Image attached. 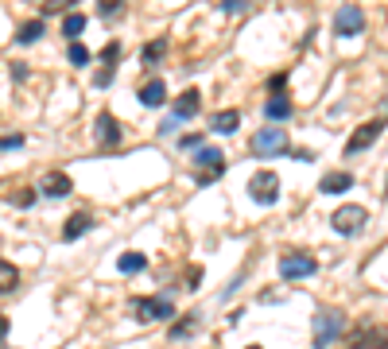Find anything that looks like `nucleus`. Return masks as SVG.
I'll return each instance as SVG.
<instances>
[{"label": "nucleus", "instance_id": "nucleus-1", "mask_svg": "<svg viewBox=\"0 0 388 349\" xmlns=\"http://www.w3.org/2000/svg\"><path fill=\"white\" fill-rule=\"evenodd\" d=\"M342 330H346V310H338V307L319 310L315 314V349H326L330 341H338Z\"/></svg>", "mask_w": 388, "mask_h": 349}, {"label": "nucleus", "instance_id": "nucleus-2", "mask_svg": "<svg viewBox=\"0 0 388 349\" xmlns=\"http://www.w3.org/2000/svg\"><path fill=\"white\" fill-rule=\"evenodd\" d=\"M132 314L140 322H171L175 319V299L171 295H144V299H132Z\"/></svg>", "mask_w": 388, "mask_h": 349}, {"label": "nucleus", "instance_id": "nucleus-3", "mask_svg": "<svg viewBox=\"0 0 388 349\" xmlns=\"http://www.w3.org/2000/svg\"><path fill=\"white\" fill-rule=\"evenodd\" d=\"M319 271V260H315V252L307 249H295V252H283L280 256V276L283 280H307Z\"/></svg>", "mask_w": 388, "mask_h": 349}, {"label": "nucleus", "instance_id": "nucleus-4", "mask_svg": "<svg viewBox=\"0 0 388 349\" xmlns=\"http://www.w3.org/2000/svg\"><path fill=\"white\" fill-rule=\"evenodd\" d=\"M252 155H288V132L280 125H268L252 136Z\"/></svg>", "mask_w": 388, "mask_h": 349}, {"label": "nucleus", "instance_id": "nucleus-5", "mask_svg": "<svg viewBox=\"0 0 388 349\" xmlns=\"http://www.w3.org/2000/svg\"><path fill=\"white\" fill-rule=\"evenodd\" d=\"M330 225H334V233H342V237H353V233H361L369 225V213L361 210V206H338V210L330 213Z\"/></svg>", "mask_w": 388, "mask_h": 349}, {"label": "nucleus", "instance_id": "nucleus-6", "mask_svg": "<svg viewBox=\"0 0 388 349\" xmlns=\"http://www.w3.org/2000/svg\"><path fill=\"white\" fill-rule=\"evenodd\" d=\"M385 116H373V120H365L361 128H353V136L346 140V155H358V152H365V147H373L380 140V132H385Z\"/></svg>", "mask_w": 388, "mask_h": 349}, {"label": "nucleus", "instance_id": "nucleus-7", "mask_svg": "<svg viewBox=\"0 0 388 349\" xmlns=\"http://www.w3.org/2000/svg\"><path fill=\"white\" fill-rule=\"evenodd\" d=\"M249 194H252V202L272 206L276 198H280V174L276 171H256L249 179Z\"/></svg>", "mask_w": 388, "mask_h": 349}, {"label": "nucleus", "instance_id": "nucleus-8", "mask_svg": "<svg viewBox=\"0 0 388 349\" xmlns=\"http://www.w3.org/2000/svg\"><path fill=\"white\" fill-rule=\"evenodd\" d=\"M194 163H198V183L202 186H210V183H218L222 179V171H225V155L218 152V147H206L202 144V152H194Z\"/></svg>", "mask_w": 388, "mask_h": 349}, {"label": "nucleus", "instance_id": "nucleus-9", "mask_svg": "<svg viewBox=\"0 0 388 349\" xmlns=\"http://www.w3.org/2000/svg\"><path fill=\"white\" fill-rule=\"evenodd\" d=\"M94 136H97V147H101V152H113V147H121V120H116L113 113H97Z\"/></svg>", "mask_w": 388, "mask_h": 349}, {"label": "nucleus", "instance_id": "nucleus-10", "mask_svg": "<svg viewBox=\"0 0 388 349\" xmlns=\"http://www.w3.org/2000/svg\"><path fill=\"white\" fill-rule=\"evenodd\" d=\"M361 28H365V12H361L358 4H342V8L334 12V31H338L342 39L358 35Z\"/></svg>", "mask_w": 388, "mask_h": 349}, {"label": "nucleus", "instance_id": "nucleus-11", "mask_svg": "<svg viewBox=\"0 0 388 349\" xmlns=\"http://www.w3.org/2000/svg\"><path fill=\"white\" fill-rule=\"evenodd\" d=\"M198 109H202V89H183V93L171 101V120H194L198 116Z\"/></svg>", "mask_w": 388, "mask_h": 349}, {"label": "nucleus", "instance_id": "nucleus-12", "mask_svg": "<svg viewBox=\"0 0 388 349\" xmlns=\"http://www.w3.org/2000/svg\"><path fill=\"white\" fill-rule=\"evenodd\" d=\"M70 190H74V183H70L67 171H47L39 179V194H43V198H67Z\"/></svg>", "mask_w": 388, "mask_h": 349}, {"label": "nucleus", "instance_id": "nucleus-13", "mask_svg": "<svg viewBox=\"0 0 388 349\" xmlns=\"http://www.w3.org/2000/svg\"><path fill=\"white\" fill-rule=\"evenodd\" d=\"M349 349H388V330L385 326H361L353 338H349Z\"/></svg>", "mask_w": 388, "mask_h": 349}, {"label": "nucleus", "instance_id": "nucleus-14", "mask_svg": "<svg viewBox=\"0 0 388 349\" xmlns=\"http://www.w3.org/2000/svg\"><path fill=\"white\" fill-rule=\"evenodd\" d=\"M136 97H140V105H144V109H159L167 101V86L159 82V78H152V82L140 86V93H136Z\"/></svg>", "mask_w": 388, "mask_h": 349}, {"label": "nucleus", "instance_id": "nucleus-15", "mask_svg": "<svg viewBox=\"0 0 388 349\" xmlns=\"http://www.w3.org/2000/svg\"><path fill=\"white\" fill-rule=\"evenodd\" d=\"M198 326H202V314L191 310V314H183V319H171V334H167V338H171V341H186Z\"/></svg>", "mask_w": 388, "mask_h": 349}, {"label": "nucleus", "instance_id": "nucleus-16", "mask_svg": "<svg viewBox=\"0 0 388 349\" xmlns=\"http://www.w3.org/2000/svg\"><path fill=\"white\" fill-rule=\"evenodd\" d=\"M210 128H213L218 136L237 132V128H241V113H237V109H222V113H218V116L210 120Z\"/></svg>", "mask_w": 388, "mask_h": 349}, {"label": "nucleus", "instance_id": "nucleus-17", "mask_svg": "<svg viewBox=\"0 0 388 349\" xmlns=\"http://www.w3.org/2000/svg\"><path fill=\"white\" fill-rule=\"evenodd\" d=\"M89 225H94V217H89L86 210H82V213H70L67 225H62V237H67V241H78L82 233H89Z\"/></svg>", "mask_w": 388, "mask_h": 349}, {"label": "nucleus", "instance_id": "nucleus-18", "mask_svg": "<svg viewBox=\"0 0 388 349\" xmlns=\"http://www.w3.org/2000/svg\"><path fill=\"white\" fill-rule=\"evenodd\" d=\"M264 116H268V120H288L291 116V97L288 93H272L268 105H264Z\"/></svg>", "mask_w": 388, "mask_h": 349}, {"label": "nucleus", "instance_id": "nucleus-19", "mask_svg": "<svg viewBox=\"0 0 388 349\" xmlns=\"http://www.w3.org/2000/svg\"><path fill=\"white\" fill-rule=\"evenodd\" d=\"M319 186H322V194H346L349 186H353V174H349V171H334V174H326Z\"/></svg>", "mask_w": 388, "mask_h": 349}, {"label": "nucleus", "instance_id": "nucleus-20", "mask_svg": "<svg viewBox=\"0 0 388 349\" xmlns=\"http://www.w3.org/2000/svg\"><path fill=\"white\" fill-rule=\"evenodd\" d=\"M16 287H19V268L12 260H0V295H8Z\"/></svg>", "mask_w": 388, "mask_h": 349}, {"label": "nucleus", "instance_id": "nucleus-21", "mask_svg": "<svg viewBox=\"0 0 388 349\" xmlns=\"http://www.w3.org/2000/svg\"><path fill=\"white\" fill-rule=\"evenodd\" d=\"M148 268V256L144 252H125L121 260H116V271H125V276H136V271Z\"/></svg>", "mask_w": 388, "mask_h": 349}, {"label": "nucleus", "instance_id": "nucleus-22", "mask_svg": "<svg viewBox=\"0 0 388 349\" xmlns=\"http://www.w3.org/2000/svg\"><path fill=\"white\" fill-rule=\"evenodd\" d=\"M82 31H86V16H82V12H67V19H62V35H67L70 43H78Z\"/></svg>", "mask_w": 388, "mask_h": 349}, {"label": "nucleus", "instance_id": "nucleus-23", "mask_svg": "<svg viewBox=\"0 0 388 349\" xmlns=\"http://www.w3.org/2000/svg\"><path fill=\"white\" fill-rule=\"evenodd\" d=\"M43 19H28V24H19V31H16V43H24V47H28V43H35L39 35H43Z\"/></svg>", "mask_w": 388, "mask_h": 349}, {"label": "nucleus", "instance_id": "nucleus-24", "mask_svg": "<svg viewBox=\"0 0 388 349\" xmlns=\"http://www.w3.org/2000/svg\"><path fill=\"white\" fill-rule=\"evenodd\" d=\"M164 55H167V39L159 35V39H152V43L144 47V66H159V62H164Z\"/></svg>", "mask_w": 388, "mask_h": 349}, {"label": "nucleus", "instance_id": "nucleus-25", "mask_svg": "<svg viewBox=\"0 0 388 349\" xmlns=\"http://www.w3.org/2000/svg\"><path fill=\"white\" fill-rule=\"evenodd\" d=\"M97 16L101 19H121L125 16V0H97Z\"/></svg>", "mask_w": 388, "mask_h": 349}, {"label": "nucleus", "instance_id": "nucleus-26", "mask_svg": "<svg viewBox=\"0 0 388 349\" xmlns=\"http://www.w3.org/2000/svg\"><path fill=\"white\" fill-rule=\"evenodd\" d=\"M116 58H121V43H116V39H109L105 51H101V62H105L101 70H116Z\"/></svg>", "mask_w": 388, "mask_h": 349}, {"label": "nucleus", "instance_id": "nucleus-27", "mask_svg": "<svg viewBox=\"0 0 388 349\" xmlns=\"http://www.w3.org/2000/svg\"><path fill=\"white\" fill-rule=\"evenodd\" d=\"M70 66H86L89 62V51H86V43H70Z\"/></svg>", "mask_w": 388, "mask_h": 349}, {"label": "nucleus", "instance_id": "nucleus-28", "mask_svg": "<svg viewBox=\"0 0 388 349\" xmlns=\"http://www.w3.org/2000/svg\"><path fill=\"white\" fill-rule=\"evenodd\" d=\"M16 147H24V132H8V136H0V152H16Z\"/></svg>", "mask_w": 388, "mask_h": 349}, {"label": "nucleus", "instance_id": "nucleus-29", "mask_svg": "<svg viewBox=\"0 0 388 349\" xmlns=\"http://www.w3.org/2000/svg\"><path fill=\"white\" fill-rule=\"evenodd\" d=\"M74 4H78V0H51V4H43V12H47V16H51V12H62V8H74Z\"/></svg>", "mask_w": 388, "mask_h": 349}, {"label": "nucleus", "instance_id": "nucleus-30", "mask_svg": "<svg viewBox=\"0 0 388 349\" xmlns=\"http://www.w3.org/2000/svg\"><path fill=\"white\" fill-rule=\"evenodd\" d=\"M283 86H288V74H272V82H268L272 93H283Z\"/></svg>", "mask_w": 388, "mask_h": 349}, {"label": "nucleus", "instance_id": "nucleus-31", "mask_svg": "<svg viewBox=\"0 0 388 349\" xmlns=\"http://www.w3.org/2000/svg\"><path fill=\"white\" fill-rule=\"evenodd\" d=\"M113 74H116V70H101V74L94 78V89H105L109 82H113Z\"/></svg>", "mask_w": 388, "mask_h": 349}, {"label": "nucleus", "instance_id": "nucleus-32", "mask_svg": "<svg viewBox=\"0 0 388 349\" xmlns=\"http://www.w3.org/2000/svg\"><path fill=\"white\" fill-rule=\"evenodd\" d=\"M179 147H202V136H198V132L183 136V140H179Z\"/></svg>", "mask_w": 388, "mask_h": 349}, {"label": "nucleus", "instance_id": "nucleus-33", "mask_svg": "<svg viewBox=\"0 0 388 349\" xmlns=\"http://www.w3.org/2000/svg\"><path fill=\"white\" fill-rule=\"evenodd\" d=\"M249 0H222V12H245Z\"/></svg>", "mask_w": 388, "mask_h": 349}, {"label": "nucleus", "instance_id": "nucleus-34", "mask_svg": "<svg viewBox=\"0 0 388 349\" xmlns=\"http://www.w3.org/2000/svg\"><path fill=\"white\" fill-rule=\"evenodd\" d=\"M16 202H19V206H31V202H35V190H19Z\"/></svg>", "mask_w": 388, "mask_h": 349}, {"label": "nucleus", "instance_id": "nucleus-35", "mask_svg": "<svg viewBox=\"0 0 388 349\" xmlns=\"http://www.w3.org/2000/svg\"><path fill=\"white\" fill-rule=\"evenodd\" d=\"M175 128H179V120H164V125H159V136H171Z\"/></svg>", "mask_w": 388, "mask_h": 349}, {"label": "nucleus", "instance_id": "nucleus-36", "mask_svg": "<svg viewBox=\"0 0 388 349\" xmlns=\"http://www.w3.org/2000/svg\"><path fill=\"white\" fill-rule=\"evenodd\" d=\"M4 338H8V319L0 314V346H4Z\"/></svg>", "mask_w": 388, "mask_h": 349}, {"label": "nucleus", "instance_id": "nucleus-37", "mask_svg": "<svg viewBox=\"0 0 388 349\" xmlns=\"http://www.w3.org/2000/svg\"><path fill=\"white\" fill-rule=\"evenodd\" d=\"M245 349H264V346H245Z\"/></svg>", "mask_w": 388, "mask_h": 349}]
</instances>
